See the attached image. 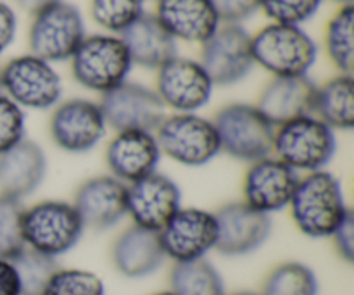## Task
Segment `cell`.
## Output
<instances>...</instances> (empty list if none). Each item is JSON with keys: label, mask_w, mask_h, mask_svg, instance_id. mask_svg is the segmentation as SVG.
I'll return each instance as SVG.
<instances>
[{"label": "cell", "mask_w": 354, "mask_h": 295, "mask_svg": "<svg viewBox=\"0 0 354 295\" xmlns=\"http://www.w3.org/2000/svg\"><path fill=\"white\" fill-rule=\"evenodd\" d=\"M289 209L297 230L310 238H330L353 213L341 180L327 169L299 176Z\"/></svg>", "instance_id": "6da1fadb"}, {"label": "cell", "mask_w": 354, "mask_h": 295, "mask_svg": "<svg viewBox=\"0 0 354 295\" xmlns=\"http://www.w3.org/2000/svg\"><path fill=\"white\" fill-rule=\"evenodd\" d=\"M337 152V135L313 114L275 128L273 154L299 175L327 169Z\"/></svg>", "instance_id": "7a4b0ae2"}, {"label": "cell", "mask_w": 354, "mask_h": 295, "mask_svg": "<svg viewBox=\"0 0 354 295\" xmlns=\"http://www.w3.org/2000/svg\"><path fill=\"white\" fill-rule=\"evenodd\" d=\"M254 64L279 76H308L318 57L317 41L301 26L270 23L251 37Z\"/></svg>", "instance_id": "3957f363"}, {"label": "cell", "mask_w": 354, "mask_h": 295, "mask_svg": "<svg viewBox=\"0 0 354 295\" xmlns=\"http://www.w3.org/2000/svg\"><path fill=\"white\" fill-rule=\"evenodd\" d=\"M85 225L73 202L41 200L23 213L24 244L31 251L57 259L82 240Z\"/></svg>", "instance_id": "277c9868"}, {"label": "cell", "mask_w": 354, "mask_h": 295, "mask_svg": "<svg viewBox=\"0 0 354 295\" xmlns=\"http://www.w3.org/2000/svg\"><path fill=\"white\" fill-rule=\"evenodd\" d=\"M69 61L75 82L100 95L127 82L133 68L120 35L111 33L83 38Z\"/></svg>", "instance_id": "5b68a950"}, {"label": "cell", "mask_w": 354, "mask_h": 295, "mask_svg": "<svg viewBox=\"0 0 354 295\" xmlns=\"http://www.w3.org/2000/svg\"><path fill=\"white\" fill-rule=\"evenodd\" d=\"M161 155L187 168H201L221 154L220 138L213 120L197 113L165 116L154 130Z\"/></svg>", "instance_id": "8992f818"}, {"label": "cell", "mask_w": 354, "mask_h": 295, "mask_svg": "<svg viewBox=\"0 0 354 295\" xmlns=\"http://www.w3.org/2000/svg\"><path fill=\"white\" fill-rule=\"evenodd\" d=\"M220 149L242 162H256L273 154L275 126L251 104H228L213 120Z\"/></svg>", "instance_id": "52a82bcc"}, {"label": "cell", "mask_w": 354, "mask_h": 295, "mask_svg": "<svg viewBox=\"0 0 354 295\" xmlns=\"http://www.w3.org/2000/svg\"><path fill=\"white\" fill-rule=\"evenodd\" d=\"M0 90L21 109L47 111L61 102L62 79L50 62L24 54L0 68Z\"/></svg>", "instance_id": "ba28073f"}, {"label": "cell", "mask_w": 354, "mask_h": 295, "mask_svg": "<svg viewBox=\"0 0 354 295\" xmlns=\"http://www.w3.org/2000/svg\"><path fill=\"white\" fill-rule=\"evenodd\" d=\"M85 37L82 12L73 3L59 0L33 14L28 45L30 54L52 64L69 61Z\"/></svg>", "instance_id": "9c48e42d"}, {"label": "cell", "mask_w": 354, "mask_h": 295, "mask_svg": "<svg viewBox=\"0 0 354 295\" xmlns=\"http://www.w3.org/2000/svg\"><path fill=\"white\" fill-rule=\"evenodd\" d=\"M50 138L61 151L86 154L106 137L107 124L99 102L88 99H69L52 109L48 123Z\"/></svg>", "instance_id": "30bf717a"}, {"label": "cell", "mask_w": 354, "mask_h": 295, "mask_svg": "<svg viewBox=\"0 0 354 295\" xmlns=\"http://www.w3.org/2000/svg\"><path fill=\"white\" fill-rule=\"evenodd\" d=\"M100 111L114 131H154L166 116V107L152 88L124 82L102 93Z\"/></svg>", "instance_id": "8fae6325"}, {"label": "cell", "mask_w": 354, "mask_h": 295, "mask_svg": "<svg viewBox=\"0 0 354 295\" xmlns=\"http://www.w3.org/2000/svg\"><path fill=\"white\" fill-rule=\"evenodd\" d=\"M214 85L199 61L175 55L158 69L156 90L166 109L197 113L209 104Z\"/></svg>", "instance_id": "7c38bea8"}, {"label": "cell", "mask_w": 354, "mask_h": 295, "mask_svg": "<svg viewBox=\"0 0 354 295\" xmlns=\"http://www.w3.org/2000/svg\"><path fill=\"white\" fill-rule=\"evenodd\" d=\"M201 47L199 62L214 86L235 85L244 79L254 66L251 35L241 24L223 23Z\"/></svg>", "instance_id": "4fadbf2b"}, {"label": "cell", "mask_w": 354, "mask_h": 295, "mask_svg": "<svg viewBox=\"0 0 354 295\" xmlns=\"http://www.w3.org/2000/svg\"><path fill=\"white\" fill-rule=\"evenodd\" d=\"M166 259L175 263L206 258L216 247L218 223L213 211L201 207H180L159 231Z\"/></svg>", "instance_id": "5bb4252c"}, {"label": "cell", "mask_w": 354, "mask_h": 295, "mask_svg": "<svg viewBox=\"0 0 354 295\" xmlns=\"http://www.w3.org/2000/svg\"><path fill=\"white\" fill-rule=\"evenodd\" d=\"M182 207L178 183L165 173H152L127 185V216L135 227L161 231Z\"/></svg>", "instance_id": "9a60e30c"}, {"label": "cell", "mask_w": 354, "mask_h": 295, "mask_svg": "<svg viewBox=\"0 0 354 295\" xmlns=\"http://www.w3.org/2000/svg\"><path fill=\"white\" fill-rule=\"evenodd\" d=\"M299 176L275 155L251 162L242 180V202L266 216L280 213L289 207Z\"/></svg>", "instance_id": "2e32d148"}, {"label": "cell", "mask_w": 354, "mask_h": 295, "mask_svg": "<svg viewBox=\"0 0 354 295\" xmlns=\"http://www.w3.org/2000/svg\"><path fill=\"white\" fill-rule=\"evenodd\" d=\"M218 223L216 251L228 258L248 256L258 251L272 235V220L239 200L214 213Z\"/></svg>", "instance_id": "e0dca14e"}, {"label": "cell", "mask_w": 354, "mask_h": 295, "mask_svg": "<svg viewBox=\"0 0 354 295\" xmlns=\"http://www.w3.org/2000/svg\"><path fill=\"white\" fill-rule=\"evenodd\" d=\"M73 206L85 228L109 230L127 216V185L111 175L92 176L76 189Z\"/></svg>", "instance_id": "ac0fdd59"}, {"label": "cell", "mask_w": 354, "mask_h": 295, "mask_svg": "<svg viewBox=\"0 0 354 295\" xmlns=\"http://www.w3.org/2000/svg\"><path fill=\"white\" fill-rule=\"evenodd\" d=\"M161 161L154 131H116L106 149L109 175L124 185L158 171Z\"/></svg>", "instance_id": "d6986e66"}, {"label": "cell", "mask_w": 354, "mask_h": 295, "mask_svg": "<svg viewBox=\"0 0 354 295\" xmlns=\"http://www.w3.org/2000/svg\"><path fill=\"white\" fill-rule=\"evenodd\" d=\"M154 16L175 40L187 44L203 45L221 26L211 0H158Z\"/></svg>", "instance_id": "ffe728a7"}, {"label": "cell", "mask_w": 354, "mask_h": 295, "mask_svg": "<svg viewBox=\"0 0 354 295\" xmlns=\"http://www.w3.org/2000/svg\"><path fill=\"white\" fill-rule=\"evenodd\" d=\"M317 85L308 76H279L266 83L256 107L273 126L313 114Z\"/></svg>", "instance_id": "44dd1931"}, {"label": "cell", "mask_w": 354, "mask_h": 295, "mask_svg": "<svg viewBox=\"0 0 354 295\" xmlns=\"http://www.w3.org/2000/svg\"><path fill=\"white\" fill-rule=\"evenodd\" d=\"M47 175V155L33 140H21L0 154V193L23 200L37 192Z\"/></svg>", "instance_id": "7402d4cb"}, {"label": "cell", "mask_w": 354, "mask_h": 295, "mask_svg": "<svg viewBox=\"0 0 354 295\" xmlns=\"http://www.w3.org/2000/svg\"><path fill=\"white\" fill-rule=\"evenodd\" d=\"M111 259L120 275L145 278L165 265L166 254L158 231L131 225L116 237L111 247Z\"/></svg>", "instance_id": "603a6c76"}, {"label": "cell", "mask_w": 354, "mask_h": 295, "mask_svg": "<svg viewBox=\"0 0 354 295\" xmlns=\"http://www.w3.org/2000/svg\"><path fill=\"white\" fill-rule=\"evenodd\" d=\"M133 64L159 69L176 55V40L162 28L154 14L144 12L120 35Z\"/></svg>", "instance_id": "cb8c5ba5"}, {"label": "cell", "mask_w": 354, "mask_h": 295, "mask_svg": "<svg viewBox=\"0 0 354 295\" xmlns=\"http://www.w3.org/2000/svg\"><path fill=\"white\" fill-rule=\"evenodd\" d=\"M313 116L334 131H349L354 126L353 75H337L317 86Z\"/></svg>", "instance_id": "d4e9b609"}, {"label": "cell", "mask_w": 354, "mask_h": 295, "mask_svg": "<svg viewBox=\"0 0 354 295\" xmlns=\"http://www.w3.org/2000/svg\"><path fill=\"white\" fill-rule=\"evenodd\" d=\"M169 292L175 295H227L220 272L206 258L175 263L169 273Z\"/></svg>", "instance_id": "484cf974"}, {"label": "cell", "mask_w": 354, "mask_h": 295, "mask_svg": "<svg viewBox=\"0 0 354 295\" xmlns=\"http://www.w3.org/2000/svg\"><path fill=\"white\" fill-rule=\"evenodd\" d=\"M325 50L339 75H353L354 7L341 6L325 28Z\"/></svg>", "instance_id": "4316f807"}, {"label": "cell", "mask_w": 354, "mask_h": 295, "mask_svg": "<svg viewBox=\"0 0 354 295\" xmlns=\"http://www.w3.org/2000/svg\"><path fill=\"white\" fill-rule=\"evenodd\" d=\"M320 285L313 269L299 261L275 266L265 278L259 295H318Z\"/></svg>", "instance_id": "83f0119b"}, {"label": "cell", "mask_w": 354, "mask_h": 295, "mask_svg": "<svg viewBox=\"0 0 354 295\" xmlns=\"http://www.w3.org/2000/svg\"><path fill=\"white\" fill-rule=\"evenodd\" d=\"M19 278L21 295H41L48 280L59 269L57 261L48 256L24 247L14 259H10Z\"/></svg>", "instance_id": "f1b7e54d"}, {"label": "cell", "mask_w": 354, "mask_h": 295, "mask_svg": "<svg viewBox=\"0 0 354 295\" xmlns=\"http://www.w3.org/2000/svg\"><path fill=\"white\" fill-rule=\"evenodd\" d=\"M145 0H92L90 14L95 24L111 35H121L144 14Z\"/></svg>", "instance_id": "f546056e"}, {"label": "cell", "mask_w": 354, "mask_h": 295, "mask_svg": "<svg viewBox=\"0 0 354 295\" xmlns=\"http://www.w3.org/2000/svg\"><path fill=\"white\" fill-rule=\"evenodd\" d=\"M21 200L0 193V258L14 259L24 247Z\"/></svg>", "instance_id": "4dcf8cb0"}, {"label": "cell", "mask_w": 354, "mask_h": 295, "mask_svg": "<svg viewBox=\"0 0 354 295\" xmlns=\"http://www.w3.org/2000/svg\"><path fill=\"white\" fill-rule=\"evenodd\" d=\"M41 295H106V287L95 273L78 268H59Z\"/></svg>", "instance_id": "1f68e13d"}, {"label": "cell", "mask_w": 354, "mask_h": 295, "mask_svg": "<svg viewBox=\"0 0 354 295\" xmlns=\"http://www.w3.org/2000/svg\"><path fill=\"white\" fill-rule=\"evenodd\" d=\"M324 0H259V9L272 23L301 26L320 9Z\"/></svg>", "instance_id": "d6a6232c"}, {"label": "cell", "mask_w": 354, "mask_h": 295, "mask_svg": "<svg viewBox=\"0 0 354 295\" xmlns=\"http://www.w3.org/2000/svg\"><path fill=\"white\" fill-rule=\"evenodd\" d=\"M24 133H26L24 111L9 97L0 93V154L24 140Z\"/></svg>", "instance_id": "836d02e7"}, {"label": "cell", "mask_w": 354, "mask_h": 295, "mask_svg": "<svg viewBox=\"0 0 354 295\" xmlns=\"http://www.w3.org/2000/svg\"><path fill=\"white\" fill-rule=\"evenodd\" d=\"M221 23L239 24L259 9V0H211Z\"/></svg>", "instance_id": "e575fe53"}, {"label": "cell", "mask_w": 354, "mask_h": 295, "mask_svg": "<svg viewBox=\"0 0 354 295\" xmlns=\"http://www.w3.org/2000/svg\"><path fill=\"white\" fill-rule=\"evenodd\" d=\"M330 238L334 240L337 254L341 256L346 263H353V258H354V214L353 213L346 218L344 223L335 230V234L332 235Z\"/></svg>", "instance_id": "d590c367"}, {"label": "cell", "mask_w": 354, "mask_h": 295, "mask_svg": "<svg viewBox=\"0 0 354 295\" xmlns=\"http://www.w3.org/2000/svg\"><path fill=\"white\" fill-rule=\"evenodd\" d=\"M17 31V17L12 7L6 2H0V54L9 48L16 38Z\"/></svg>", "instance_id": "8d00e7d4"}, {"label": "cell", "mask_w": 354, "mask_h": 295, "mask_svg": "<svg viewBox=\"0 0 354 295\" xmlns=\"http://www.w3.org/2000/svg\"><path fill=\"white\" fill-rule=\"evenodd\" d=\"M0 295H21L19 278L12 261L0 258Z\"/></svg>", "instance_id": "74e56055"}, {"label": "cell", "mask_w": 354, "mask_h": 295, "mask_svg": "<svg viewBox=\"0 0 354 295\" xmlns=\"http://www.w3.org/2000/svg\"><path fill=\"white\" fill-rule=\"evenodd\" d=\"M55 2H59V0H17V3H19V6L30 14L38 12L40 9H44V7L50 6V3H55Z\"/></svg>", "instance_id": "f35d334b"}, {"label": "cell", "mask_w": 354, "mask_h": 295, "mask_svg": "<svg viewBox=\"0 0 354 295\" xmlns=\"http://www.w3.org/2000/svg\"><path fill=\"white\" fill-rule=\"evenodd\" d=\"M332 2H337L339 6H353V0H332Z\"/></svg>", "instance_id": "ab89813d"}, {"label": "cell", "mask_w": 354, "mask_h": 295, "mask_svg": "<svg viewBox=\"0 0 354 295\" xmlns=\"http://www.w3.org/2000/svg\"><path fill=\"white\" fill-rule=\"evenodd\" d=\"M230 295H259V294H256V292H248V290H242V292H234V294H230Z\"/></svg>", "instance_id": "60d3db41"}, {"label": "cell", "mask_w": 354, "mask_h": 295, "mask_svg": "<svg viewBox=\"0 0 354 295\" xmlns=\"http://www.w3.org/2000/svg\"><path fill=\"white\" fill-rule=\"evenodd\" d=\"M151 295H175V294L169 292V290H165V292H156V294H151Z\"/></svg>", "instance_id": "b9f144b4"}]
</instances>
